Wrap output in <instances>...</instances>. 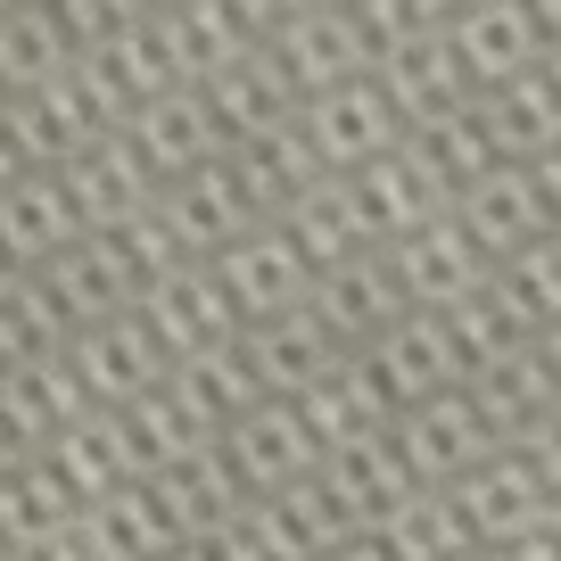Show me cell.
<instances>
[{
    "label": "cell",
    "mask_w": 561,
    "mask_h": 561,
    "mask_svg": "<svg viewBox=\"0 0 561 561\" xmlns=\"http://www.w3.org/2000/svg\"><path fill=\"white\" fill-rule=\"evenodd\" d=\"M479 561H561V537L553 528H520V537H495Z\"/></svg>",
    "instance_id": "40"
},
{
    "label": "cell",
    "mask_w": 561,
    "mask_h": 561,
    "mask_svg": "<svg viewBox=\"0 0 561 561\" xmlns=\"http://www.w3.org/2000/svg\"><path fill=\"white\" fill-rule=\"evenodd\" d=\"M314 306L339 322V331H347V347L380 339L388 322L404 314V280H397V264H388V248H355V256L322 264V280H314Z\"/></svg>",
    "instance_id": "27"
},
{
    "label": "cell",
    "mask_w": 561,
    "mask_h": 561,
    "mask_svg": "<svg viewBox=\"0 0 561 561\" xmlns=\"http://www.w3.org/2000/svg\"><path fill=\"white\" fill-rule=\"evenodd\" d=\"M158 215H165L182 256H224L240 231L264 224V198L248 191V174L224 149V158H198V165H182L174 182H158Z\"/></svg>",
    "instance_id": "3"
},
{
    "label": "cell",
    "mask_w": 561,
    "mask_h": 561,
    "mask_svg": "<svg viewBox=\"0 0 561 561\" xmlns=\"http://www.w3.org/2000/svg\"><path fill=\"white\" fill-rule=\"evenodd\" d=\"M397 438H404V455H413L421 479H446V488H455L462 471H479V462L504 446V430H495V413L479 404V388L455 380V388H438V397L404 404Z\"/></svg>",
    "instance_id": "8"
},
{
    "label": "cell",
    "mask_w": 561,
    "mask_h": 561,
    "mask_svg": "<svg viewBox=\"0 0 561 561\" xmlns=\"http://www.w3.org/2000/svg\"><path fill=\"white\" fill-rule=\"evenodd\" d=\"M25 455H42V446H34V430H25V421L9 413V397H0V471H18Z\"/></svg>",
    "instance_id": "41"
},
{
    "label": "cell",
    "mask_w": 561,
    "mask_h": 561,
    "mask_svg": "<svg viewBox=\"0 0 561 561\" xmlns=\"http://www.w3.org/2000/svg\"><path fill=\"white\" fill-rule=\"evenodd\" d=\"M83 67L100 75V91L133 116L140 100H158L165 83H191L182 75V50H174V34H165V18L149 9V18H133L124 34H107V42H91L83 50Z\"/></svg>",
    "instance_id": "25"
},
{
    "label": "cell",
    "mask_w": 561,
    "mask_h": 561,
    "mask_svg": "<svg viewBox=\"0 0 561 561\" xmlns=\"http://www.w3.org/2000/svg\"><path fill=\"white\" fill-rule=\"evenodd\" d=\"M298 9H306V0H240V18L256 25V34H273V25H289V18H298Z\"/></svg>",
    "instance_id": "43"
},
{
    "label": "cell",
    "mask_w": 561,
    "mask_h": 561,
    "mask_svg": "<svg viewBox=\"0 0 561 561\" xmlns=\"http://www.w3.org/2000/svg\"><path fill=\"white\" fill-rule=\"evenodd\" d=\"M339 191H347V207H355V224H364L371 248H397L404 231H421L430 215L455 207V191H446V182L413 158V140H397V149H380V158L347 165V174H339Z\"/></svg>",
    "instance_id": "5"
},
{
    "label": "cell",
    "mask_w": 561,
    "mask_h": 561,
    "mask_svg": "<svg viewBox=\"0 0 561 561\" xmlns=\"http://www.w3.org/2000/svg\"><path fill=\"white\" fill-rule=\"evenodd\" d=\"M404 140H413V158L430 165L446 191H462V182H479L488 165H504V133H495V116H488V91H471V100L438 107V116L404 124Z\"/></svg>",
    "instance_id": "28"
},
{
    "label": "cell",
    "mask_w": 561,
    "mask_h": 561,
    "mask_svg": "<svg viewBox=\"0 0 561 561\" xmlns=\"http://www.w3.org/2000/svg\"><path fill=\"white\" fill-rule=\"evenodd\" d=\"M224 455L240 462L248 495H264V488H289V479L322 471V430L306 421L298 397H256V404L224 430Z\"/></svg>",
    "instance_id": "12"
},
{
    "label": "cell",
    "mask_w": 561,
    "mask_h": 561,
    "mask_svg": "<svg viewBox=\"0 0 561 561\" xmlns=\"http://www.w3.org/2000/svg\"><path fill=\"white\" fill-rule=\"evenodd\" d=\"M240 339H248V355H256V371H264L273 397H306V388L347 355V331H339L314 298H306V306H280V314H264V322H248Z\"/></svg>",
    "instance_id": "16"
},
{
    "label": "cell",
    "mask_w": 561,
    "mask_h": 561,
    "mask_svg": "<svg viewBox=\"0 0 561 561\" xmlns=\"http://www.w3.org/2000/svg\"><path fill=\"white\" fill-rule=\"evenodd\" d=\"M298 124H306V140H314L322 174H347V165H364V158H380V149L404 140V107L388 100L380 75H347V83L298 100Z\"/></svg>",
    "instance_id": "7"
},
{
    "label": "cell",
    "mask_w": 561,
    "mask_h": 561,
    "mask_svg": "<svg viewBox=\"0 0 561 561\" xmlns=\"http://www.w3.org/2000/svg\"><path fill=\"white\" fill-rule=\"evenodd\" d=\"M75 488L50 471L42 455H25L18 471H0V545L25 553V545H50L58 528H75Z\"/></svg>",
    "instance_id": "32"
},
{
    "label": "cell",
    "mask_w": 561,
    "mask_h": 561,
    "mask_svg": "<svg viewBox=\"0 0 561 561\" xmlns=\"http://www.w3.org/2000/svg\"><path fill=\"white\" fill-rule=\"evenodd\" d=\"M67 339H75V322H67V306L50 298V280H42V273H25V280L0 289V371L34 364V355L67 347Z\"/></svg>",
    "instance_id": "37"
},
{
    "label": "cell",
    "mask_w": 561,
    "mask_h": 561,
    "mask_svg": "<svg viewBox=\"0 0 561 561\" xmlns=\"http://www.w3.org/2000/svg\"><path fill=\"white\" fill-rule=\"evenodd\" d=\"M75 537L91 545V561H158V553L182 545V520L165 512L158 479L140 471V479H124V488L91 495V504L75 512Z\"/></svg>",
    "instance_id": "17"
},
{
    "label": "cell",
    "mask_w": 561,
    "mask_h": 561,
    "mask_svg": "<svg viewBox=\"0 0 561 561\" xmlns=\"http://www.w3.org/2000/svg\"><path fill=\"white\" fill-rule=\"evenodd\" d=\"M488 116H495V133H504V158H545L561 140V75L537 58L528 75H512V83L488 91Z\"/></svg>",
    "instance_id": "36"
},
{
    "label": "cell",
    "mask_w": 561,
    "mask_h": 561,
    "mask_svg": "<svg viewBox=\"0 0 561 561\" xmlns=\"http://www.w3.org/2000/svg\"><path fill=\"white\" fill-rule=\"evenodd\" d=\"M455 215H462V224H471L479 240L495 248V264H504V256H520V248L537 240L545 224H561L528 158H504V165H488L479 182H462V191H455Z\"/></svg>",
    "instance_id": "18"
},
{
    "label": "cell",
    "mask_w": 561,
    "mask_h": 561,
    "mask_svg": "<svg viewBox=\"0 0 561 561\" xmlns=\"http://www.w3.org/2000/svg\"><path fill=\"white\" fill-rule=\"evenodd\" d=\"M322 488L339 495V512H347L355 528H380L388 512L421 488V471H413V455H404L397 430H371V438H347V446L322 455Z\"/></svg>",
    "instance_id": "19"
},
{
    "label": "cell",
    "mask_w": 561,
    "mask_h": 561,
    "mask_svg": "<svg viewBox=\"0 0 561 561\" xmlns=\"http://www.w3.org/2000/svg\"><path fill=\"white\" fill-rule=\"evenodd\" d=\"M248 528L264 537V553H273V561H322L339 537H355V520L339 512V495L322 488V471L248 495Z\"/></svg>",
    "instance_id": "20"
},
{
    "label": "cell",
    "mask_w": 561,
    "mask_h": 561,
    "mask_svg": "<svg viewBox=\"0 0 561 561\" xmlns=\"http://www.w3.org/2000/svg\"><path fill=\"white\" fill-rule=\"evenodd\" d=\"M397 9H404L413 25H455L462 9H471V0H397Z\"/></svg>",
    "instance_id": "44"
},
{
    "label": "cell",
    "mask_w": 561,
    "mask_h": 561,
    "mask_svg": "<svg viewBox=\"0 0 561 561\" xmlns=\"http://www.w3.org/2000/svg\"><path fill=\"white\" fill-rule=\"evenodd\" d=\"M231 165H240L248 191L264 198V215H280L298 191L322 182V158H314V140H306L298 116H273V124H256V133H240L231 140Z\"/></svg>",
    "instance_id": "30"
},
{
    "label": "cell",
    "mask_w": 561,
    "mask_h": 561,
    "mask_svg": "<svg viewBox=\"0 0 561 561\" xmlns=\"http://www.w3.org/2000/svg\"><path fill=\"white\" fill-rule=\"evenodd\" d=\"M67 355H75V371H83L91 404H133L174 371V355L140 322V306H124V314H107V322H83V331L67 339Z\"/></svg>",
    "instance_id": "11"
},
{
    "label": "cell",
    "mask_w": 561,
    "mask_h": 561,
    "mask_svg": "<svg viewBox=\"0 0 561 561\" xmlns=\"http://www.w3.org/2000/svg\"><path fill=\"white\" fill-rule=\"evenodd\" d=\"M215 273H224L240 322H264V314H280V306H306V298H314L322 264L298 248V231L280 224V215H264L256 231H240V240L215 256Z\"/></svg>",
    "instance_id": "9"
},
{
    "label": "cell",
    "mask_w": 561,
    "mask_h": 561,
    "mask_svg": "<svg viewBox=\"0 0 561 561\" xmlns=\"http://www.w3.org/2000/svg\"><path fill=\"white\" fill-rule=\"evenodd\" d=\"M380 537L397 545V561H479V553H488V537H479L462 488H446V479H421V488L380 520Z\"/></svg>",
    "instance_id": "26"
},
{
    "label": "cell",
    "mask_w": 561,
    "mask_h": 561,
    "mask_svg": "<svg viewBox=\"0 0 561 561\" xmlns=\"http://www.w3.org/2000/svg\"><path fill=\"white\" fill-rule=\"evenodd\" d=\"M0 100H9V83H0Z\"/></svg>",
    "instance_id": "48"
},
{
    "label": "cell",
    "mask_w": 561,
    "mask_h": 561,
    "mask_svg": "<svg viewBox=\"0 0 561 561\" xmlns=\"http://www.w3.org/2000/svg\"><path fill=\"white\" fill-rule=\"evenodd\" d=\"M140 322L165 339L174 364L248 331L240 306H231V289H224V273H215V256H182V264H165V273H149V289H140Z\"/></svg>",
    "instance_id": "6"
},
{
    "label": "cell",
    "mask_w": 561,
    "mask_h": 561,
    "mask_svg": "<svg viewBox=\"0 0 561 561\" xmlns=\"http://www.w3.org/2000/svg\"><path fill=\"white\" fill-rule=\"evenodd\" d=\"M545 42H553V34H545L537 0H471V9L455 18V50H462V67H471L479 91L528 75L545 58Z\"/></svg>",
    "instance_id": "21"
},
{
    "label": "cell",
    "mask_w": 561,
    "mask_h": 561,
    "mask_svg": "<svg viewBox=\"0 0 561 561\" xmlns=\"http://www.w3.org/2000/svg\"><path fill=\"white\" fill-rule=\"evenodd\" d=\"M75 231H83V198H75L67 165H25V174L0 182V240L18 248L25 264L58 256Z\"/></svg>",
    "instance_id": "23"
},
{
    "label": "cell",
    "mask_w": 561,
    "mask_h": 561,
    "mask_svg": "<svg viewBox=\"0 0 561 561\" xmlns=\"http://www.w3.org/2000/svg\"><path fill=\"white\" fill-rule=\"evenodd\" d=\"M504 280L520 289V306L537 322H561V224H545L520 256H504Z\"/></svg>",
    "instance_id": "38"
},
{
    "label": "cell",
    "mask_w": 561,
    "mask_h": 561,
    "mask_svg": "<svg viewBox=\"0 0 561 561\" xmlns=\"http://www.w3.org/2000/svg\"><path fill=\"white\" fill-rule=\"evenodd\" d=\"M264 50H273L280 75L298 83V100H314V91L347 83V75H371L380 34H371V18L355 9V0H306L289 25H273V34H264Z\"/></svg>",
    "instance_id": "2"
},
{
    "label": "cell",
    "mask_w": 561,
    "mask_h": 561,
    "mask_svg": "<svg viewBox=\"0 0 561 561\" xmlns=\"http://www.w3.org/2000/svg\"><path fill=\"white\" fill-rule=\"evenodd\" d=\"M0 9H9V0H0Z\"/></svg>",
    "instance_id": "49"
},
{
    "label": "cell",
    "mask_w": 561,
    "mask_h": 561,
    "mask_svg": "<svg viewBox=\"0 0 561 561\" xmlns=\"http://www.w3.org/2000/svg\"><path fill=\"white\" fill-rule=\"evenodd\" d=\"M75 58H83V42L67 34V18H58L50 0H9V9H0V83L9 91L50 83Z\"/></svg>",
    "instance_id": "31"
},
{
    "label": "cell",
    "mask_w": 561,
    "mask_h": 561,
    "mask_svg": "<svg viewBox=\"0 0 561 561\" xmlns=\"http://www.w3.org/2000/svg\"><path fill=\"white\" fill-rule=\"evenodd\" d=\"M34 273L50 280V298L67 306L75 331L124 314V306H140V289H149V256L133 248V231H124V224H83L58 256H42Z\"/></svg>",
    "instance_id": "1"
},
{
    "label": "cell",
    "mask_w": 561,
    "mask_h": 561,
    "mask_svg": "<svg viewBox=\"0 0 561 561\" xmlns=\"http://www.w3.org/2000/svg\"><path fill=\"white\" fill-rule=\"evenodd\" d=\"M207 100H215V116H224L231 140L256 133V124H273V116H298V83L280 75V58L264 50V42L248 58H231L224 75H207Z\"/></svg>",
    "instance_id": "35"
},
{
    "label": "cell",
    "mask_w": 561,
    "mask_h": 561,
    "mask_svg": "<svg viewBox=\"0 0 561 561\" xmlns=\"http://www.w3.org/2000/svg\"><path fill=\"white\" fill-rule=\"evenodd\" d=\"M149 9H174V0H149Z\"/></svg>",
    "instance_id": "47"
},
{
    "label": "cell",
    "mask_w": 561,
    "mask_h": 561,
    "mask_svg": "<svg viewBox=\"0 0 561 561\" xmlns=\"http://www.w3.org/2000/svg\"><path fill=\"white\" fill-rule=\"evenodd\" d=\"M50 9L67 18V34L83 42V50H91V42H107V34H124L133 18H149V0H50Z\"/></svg>",
    "instance_id": "39"
},
{
    "label": "cell",
    "mask_w": 561,
    "mask_h": 561,
    "mask_svg": "<svg viewBox=\"0 0 561 561\" xmlns=\"http://www.w3.org/2000/svg\"><path fill=\"white\" fill-rule=\"evenodd\" d=\"M25 273H34V264H25V256H18V248L0 240V289H9V280H25Z\"/></svg>",
    "instance_id": "45"
},
{
    "label": "cell",
    "mask_w": 561,
    "mask_h": 561,
    "mask_svg": "<svg viewBox=\"0 0 561 561\" xmlns=\"http://www.w3.org/2000/svg\"><path fill=\"white\" fill-rule=\"evenodd\" d=\"M42 462L75 488V504H91V495H107V488H124V479L149 471L140 430H133V413H124V404H83L67 430H50Z\"/></svg>",
    "instance_id": "13"
},
{
    "label": "cell",
    "mask_w": 561,
    "mask_h": 561,
    "mask_svg": "<svg viewBox=\"0 0 561 561\" xmlns=\"http://www.w3.org/2000/svg\"><path fill=\"white\" fill-rule=\"evenodd\" d=\"M388 264H397V280H404V306H462V298H479L504 264H495V248L479 240L471 224H462L455 207L446 215H430L421 231H404L397 248H388Z\"/></svg>",
    "instance_id": "4"
},
{
    "label": "cell",
    "mask_w": 561,
    "mask_h": 561,
    "mask_svg": "<svg viewBox=\"0 0 561 561\" xmlns=\"http://www.w3.org/2000/svg\"><path fill=\"white\" fill-rule=\"evenodd\" d=\"M165 18V34H174V50H182V75L191 83H207V75H224L231 58H248L256 50V25L240 18V0H174V9H158Z\"/></svg>",
    "instance_id": "33"
},
{
    "label": "cell",
    "mask_w": 561,
    "mask_h": 561,
    "mask_svg": "<svg viewBox=\"0 0 561 561\" xmlns=\"http://www.w3.org/2000/svg\"><path fill=\"white\" fill-rule=\"evenodd\" d=\"M0 397H9V413L34 430V446H50V430H67V421L83 413L91 388H83V371H75V355L50 347V355H34V364L0 371Z\"/></svg>",
    "instance_id": "34"
},
{
    "label": "cell",
    "mask_w": 561,
    "mask_h": 561,
    "mask_svg": "<svg viewBox=\"0 0 561 561\" xmlns=\"http://www.w3.org/2000/svg\"><path fill=\"white\" fill-rule=\"evenodd\" d=\"M124 133L140 140V158L158 165V182H174L182 165L224 158V149H231L224 116H215V100H207V83H165L158 100H140L133 116H124Z\"/></svg>",
    "instance_id": "15"
},
{
    "label": "cell",
    "mask_w": 561,
    "mask_h": 561,
    "mask_svg": "<svg viewBox=\"0 0 561 561\" xmlns=\"http://www.w3.org/2000/svg\"><path fill=\"white\" fill-rule=\"evenodd\" d=\"M67 182H75V198H83V224H124V215H140L158 198V165L140 158V140L124 133V124H107L100 140L75 149Z\"/></svg>",
    "instance_id": "24"
},
{
    "label": "cell",
    "mask_w": 561,
    "mask_h": 561,
    "mask_svg": "<svg viewBox=\"0 0 561 561\" xmlns=\"http://www.w3.org/2000/svg\"><path fill=\"white\" fill-rule=\"evenodd\" d=\"M158 561H215V553H207V537H182L174 553H158Z\"/></svg>",
    "instance_id": "46"
},
{
    "label": "cell",
    "mask_w": 561,
    "mask_h": 561,
    "mask_svg": "<svg viewBox=\"0 0 561 561\" xmlns=\"http://www.w3.org/2000/svg\"><path fill=\"white\" fill-rule=\"evenodd\" d=\"M371 75H380L388 100L404 107V124L438 116V107H455V100L479 91L471 67H462V50H455V25H404V34L371 58Z\"/></svg>",
    "instance_id": "14"
},
{
    "label": "cell",
    "mask_w": 561,
    "mask_h": 561,
    "mask_svg": "<svg viewBox=\"0 0 561 561\" xmlns=\"http://www.w3.org/2000/svg\"><path fill=\"white\" fill-rule=\"evenodd\" d=\"M322 561H397V545H388L380 528H355V537H339Z\"/></svg>",
    "instance_id": "42"
},
{
    "label": "cell",
    "mask_w": 561,
    "mask_h": 561,
    "mask_svg": "<svg viewBox=\"0 0 561 561\" xmlns=\"http://www.w3.org/2000/svg\"><path fill=\"white\" fill-rule=\"evenodd\" d=\"M298 404H306V421L322 430V455H331V446H347V438H371V430H397V413H404L397 388L380 380V364H371L364 347H347Z\"/></svg>",
    "instance_id": "22"
},
{
    "label": "cell",
    "mask_w": 561,
    "mask_h": 561,
    "mask_svg": "<svg viewBox=\"0 0 561 561\" xmlns=\"http://www.w3.org/2000/svg\"><path fill=\"white\" fill-rule=\"evenodd\" d=\"M149 479H158L165 512L182 520V537H207V528H224L231 512H248V479H240V462L224 455V438L191 446V455H174V462H158Z\"/></svg>",
    "instance_id": "29"
},
{
    "label": "cell",
    "mask_w": 561,
    "mask_h": 561,
    "mask_svg": "<svg viewBox=\"0 0 561 561\" xmlns=\"http://www.w3.org/2000/svg\"><path fill=\"white\" fill-rule=\"evenodd\" d=\"M364 355L380 364V380L397 388V404H421V397H438V388L471 380L462 331H455V314H438V306H404L380 339H364Z\"/></svg>",
    "instance_id": "10"
}]
</instances>
